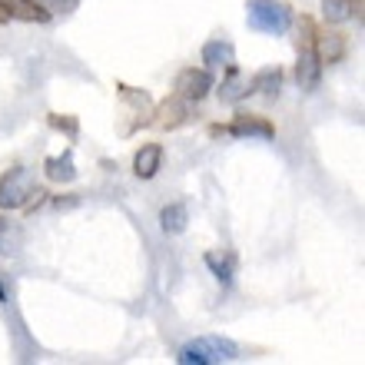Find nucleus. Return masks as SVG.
I'll return each instance as SVG.
<instances>
[{
  "instance_id": "f257e3e1",
  "label": "nucleus",
  "mask_w": 365,
  "mask_h": 365,
  "mask_svg": "<svg viewBox=\"0 0 365 365\" xmlns=\"http://www.w3.org/2000/svg\"><path fill=\"white\" fill-rule=\"evenodd\" d=\"M236 359H240V346L226 336L190 339V342L176 352V362L180 365H220V362H236Z\"/></svg>"
},
{
  "instance_id": "f03ea898",
  "label": "nucleus",
  "mask_w": 365,
  "mask_h": 365,
  "mask_svg": "<svg viewBox=\"0 0 365 365\" xmlns=\"http://www.w3.org/2000/svg\"><path fill=\"white\" fill-rule=\"evenodd\" d=\"M246 24L259 34L269 37H282L292 27V10L282 0H250L246 4Z\"/></svg>"
},
{
  "instance_id": "7ed1b4c3",
  "label": "nucleus",
  "mask_w": 365,
  "mask_h": 365,
  "mask_svg": "<svg viewBox=\"0 0 365 365\" xmlns=\"http://www.w3.org/2000/svg\"><path fill=\"white\" fill-rule=\"evenodd\" d=\"M34 196H37V186H34L30 170L14 166V170L4 173V180H0V210H20V206H27Z\"/></svg>"
},
{
  "instance_id": "20e7f679",
  "label": "nucleus",
  "mask_w": 365,
  "mask_h": 365,
  "mask_svg": "<svg viewBox=\"0 0 365 365\" xmlns=\"http://www.w3.org/2000/svg\"><path fill=\"white\" fill-rule=\"evenodd\" d=\"M212 90V73L206 67H186L176 73V96L190 100V103H200L202 96Z\"/></svg>"
},
{
  "instance_id": "39448f33",
  "label": "nucleus",
  "mask_w": 365,
  "mask_h": 365,
  "mask_svg": "<svg viewBox=\"0 0 365 365\" xmlns=\"http://www.w3.org/2000/svg\"><path fill=\"white\" fill-rule=\"evenodd\" d=\"M190 116H192V103L173 93L170 100H163V103L156 106L153 126H160V130H176V126L190 123Z\"/></svg>"
},
{
  "instance_id": "423d86ee",
  "label": "nucleus",
  "mask_w": 365,
  "mask_h": 365,
  "mask_svg": "<svg viewBox=\"0 0 365 365\" xmlns=\"http://www.w3.org/2000/svg\"><path fill=\"white\" fill-rule=\"evenodd\" d=\"M212 133H230V136H262V140H272L276 136V126L266 120V116H252V113H240L230 126H216Z\"/></svg>"
},
{
  "instance_id": "0eeeda50",
  "label": "nucleus",
  "mask_w": 365,
  "mask_h": 365,
  "mask_svg": "<svg viewBox=\"0 0 365 365\" xmlns=\"http://www.w3.org/2000/svg\"><path fill=\"white\" fill-rule=\"evenodd\" d=\"M296 80L302 90H312L319 87V80H322V63L316 57V43H302L299 47V63H296Z\"/></svg>"
},
{
  "instance_id": "6e6552de",
  "label": "nucleus",
  "mask_w": 365,
  "mask_h": 365,
  "mask_svg": "<svg viewBox=\"0 0 365 365\" xmlns=\"http://www.w3.org/2000/svg\"><path fill=\"white\" fill-rule=\"evenodd\" d=\"M0 10L7 20H24V24H47L50 10L40 0H0Z\"/></svg>"
},
{
  "instance_id": "1a4fd4ad",
  "label": "nucleus",
  "mask_w": 365,
  "mask_h": 365,
  "mask_svg": "<svg viewBox=\"0 0 365 365\" xmlns=\"http://www.w3.org/2000/svg\"><path fill=\"white\" fill-rule=\"evenodd\" d=\"M160 166H163V146L160 143H143L136 150L133 173L140 176V180H153V176L160 173Z\"/></svg>"
},
{
  "instance_id": "9d476101",
  "label": "nucleus",
  "mask_w": 365,
  "mask_h": 365,
  "mask_svg": "<svg viewBox=\"0 0 365 365\" xmlns=\"http://www.w3.org/2000/svg\"><path fill=\"white\" fill-rule=\"evenodd\" d=\"M316 57L319 63H339L346 57V37L342 34H316Z\"/></svg>"
},
{
  "instance_id": "9b49d317",
  "label": "nucleus",
  "mask_w": 365,
  "mask_h": 365,
  "mask_svg": "<svg viewBox=\"0 0 365 365\" xmlns=\"http://www.w3.org/2000/svg\"><path fill=\"white\" fill-rule=\"evenodd\" d=\"M230 73H226V80H222V87H220V96L226 100V103H240L242 96H250L252 93V83H250V77H240V70L232 67H226Z\"/></svg>"
},
{
  "instance_id": "f8f14e48",
  "label": "nucleus",
  "mask_w": 365,
  "mask_h": 365,
  "mask_svg": "<svg viewBox=\"0 0 365 365\" xmlns=\"http://www.w3.org/2000/svg\"><path fill=\"white\" fill-rule=\"evenodd\" d=\"M43 173H47L50 182H73V180H77L73 156L63 153V156H50V160H43Z\"/></svg>"
},
{
  "instance_id": "ddd939ff",
  "label": "nucleus",
  "mask_w": 365,
  "mask_h": 365,
  "mask_svg": "<svg viewBox=\"0 0 365 365\" xmlns=\"http://www.w3.org/2000/svg\"><path fill=\"white\" fill-rule=\"evenodd\" d=\"M186 222H190V212H186L182 202H170V206H163V212H160V230L170 232V236H180V232L186 230Z\"/></svg>"
},
{
  "instance_id": "4468645a",
  "label": "nucleus",
  "mask_w": 365,
  "mask_h": 365,
  "mask_svg": "<svg viewBox=\"0 0 365 365\" xmlns=\"http://www.w3.org/2000/svg\"><path fill=\"white\" fill-rule=\"evenodd\" d=\"M202 63H206V70L230 67L232 63V47L226 43V40H210V43L202 47Z\"/></svg>"
},
{
  "instance_id": "2eb2a0df",
  "label": "nucleus",
  "mask_w": 365,
  "mask_h": 365,
  "mask_svg": "<svg viewBox=\"0 0 365 365\" xmlns=\"http://www.w3.org/2000/svg\"><path fill=\"white\" fill-rule=\"evenodd\" d=\"M250 83H252V93L276 96L279 87H282V70L279 67H262V70H256V77H252Z\"/></svg>"
},
{
  "instance_id": "dca6fc26",
  "label": "nucleus",
  "mask_w": 365,
  "mask_h": 365,
  "mask_svg": "<svg viewBox=\"0 0 365 365\" xmlns=\"http://www.w3.org/2000/svg\"><path fill=\"white\" fill-rule=\"evenodd\" d=\"M24 246V232H20L17 222L10 220H0V256H10Z\"/></svg>"
},
{
  "instance_id": "f3484780",
  "label": "nucleus",
  "mask_w": 365,
  "mask_h": 365,
  "mask_svg": "<svg viewBox=\"0 0 365 365\" xmlns=\"http://www.w3.org/2000/svg\"><path fill=\"white\" fill-rule=\"evenodd\" d=\"M322 17L326 24H346L352 17V7H349V0H322Z\"/></svg>"
},
{
  "instance_id": "a211bd4d",
  "label": "nucleus",
  "mask_w": 365,
  "mask_h": 365,
  "mask_svg": "<svg viewBox=\"0 0 365 365\" xmlns=\"http://www.w3.org/2000/svg\"><path fill=\"white\" fill-rule=\"evenodd\" d=\"M206 266L216 272V279H220V282H230V279H232V262L230 259H220L216 252H210V256H206Z\"/></svg>"
},
{
  "instance_id": "6ab92c4d",
  "label": "nucleus",
  "mask_w": 365,
  "mask_h": 365,
  "mask_svg": "<svg viewBox=\"0 0 365 365\" xmlns=\"http://www.w3.org/2000/svg\"><path fill=\"white\" fill-rule=\"evenodd\" d=\"M50 123L57 126V130H70V133H77V120H60V116H50Z\"/></svg>"
},
{
  "instance_id": "aec40b11",
  "label": "nucleus",
  "mask_w": 365,
  "mask_h": 365,
  "mask_svg": "<svg viewBox=\"0 0 365 365\" xmlns=\"http://www.w3.org/2000/svg\"><path fill=\"white\" fill-rule=\"evenodd\" d=\"M349 7H352V17L362 24V7H365V0H349Z\"/></svg>"
},
{
  "instance_id": "412c9836",
  "label": "nucleus",
  "mask_w": 365,
  "mask_h": 365,
  "mask_svg": "<svg viewBox=\"0 0 365 365\" xmlns=\"http://www.w3.org/2000/svg\"><path fill=\"white\" fill-rule=\"evenodd\" d=\"M0 299H4V286H0Z\"/></svg>"
}]
</instances>
